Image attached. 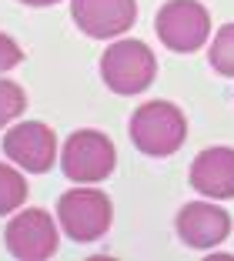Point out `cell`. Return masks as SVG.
Segmentation results:
<instances>
[{"instance_id":"6da1fadb","label":"cell","mask_w":234,"mask_h":261,"mask_svg":"<svg viewBox=\"0 0 234 261\" xmlns=\"http://www.w3.org/2000/svg\"><path fill=\"white\" fill-rule=\"evenodd\" d=\"M131 141L147 158H167L188 141V117L171 100H147L131 114Z\"/></svg>"},{"instance_id":"7a4b0ae2","label":"cell","mask_w":234,"mask_h":261,"mask_svg":"<svg viewBox=\"0 0 234 261\" xmlns=\"http://www.w3.org/2000/svg\"><path fill=\"white\" fill-rule=\"evenodd\" d=\"M100 77L114 94H141L158 77V57L144 40H114L100 54Z\"/></svg>"},{"instance_id":"3957f363","label":"cell","mask_w":234,"mask_h":261,"mask_svg":"<svg viewBox=\"0 0 234 261\" xmlns=\"http://www.w3.org/2000/svg\"><path fill=\"white\" fill-rule=\"evenodd\" d=\"M57 221H61L64 234L81 245H91V241H100L111 231L114 221V207L111 198L97 188H70V191L61 194L57 201Z\"/></svg>"},{"instance_id":"277c9868","label":"cell","mask_w":234,"mask_h":261,"mask_svg":"<svg viewBox=\"0 0 234 261\" xmlns=\"http://www.w3.org/2000/svg\"><path fill=\"white\" fill-rule=\"evenodd\" d=\"M161 44L174 54H194L211 37V14L201 0H167L154 17Z\"/></svg>"},{"instance_id":"5b68a950","label":"cell","mask_w":234,"mask_h":261,"mask_svg":"<svg viewBox=\"0 0 234 261\" xmlns=\"http://www.w3.org/2000/svg\"><path fill=\"white\" fill-rule=\"evenodd\" d=\"M114 164H117V151H114L111 138L100 130H74L64 141L61 151V171L74 181V185H97L104 177H111Z\"/></svg>"},{"instance_id":"8992f818","label":"cell","mask_w":234,"mask_h":261,"mask_svg":"<svg viewBox=\"0 0 234 261\" xmlns=\"http://www.w3.org/2000/svg\"><path fill=\"white\" fill-rule=\"evenodd\" d=\"M7 251L20 261H44L57 254V221L47 215L44 207H27L14 215L4 231Z\"/></svg>"},{"instance_id":"52a82bcc","label":"cell","mask_w":234,"mask_h":261,"mask_svg":"<svg viewBox=\"0 0 234 261\" xmlns=\"http://www.w3.org/2000/svg\"><path fill=\"white\" fill-rule=\"evenodd\" d=\"M4 154L17 168L31 171V174H44L57 161V138L40 121H20L4 134Z\"/></svg>"},{"instance_id":"ba28073f","label":"cell","mask_w":234,"mask_h":261,"mask_svg":"<svg viewBox=\"0 0 234 261\" xmlns=\"http://www.w3.org/2000/svg\"><path fill=\"white\" fill-rule=\"evenodd\" d=\"M70 17L87 37H121L137 20V0H70Z\"/></svg>"},{"instance_id":"9c48e42d","label":"cell","mask_w":234,"mask_h":261,"mask_svg":"<svg viewBox=\"0 0 234 261\" xmlns=\"http://www.w3.org/2000/svg\"><path fill=\"white\" fill-rule=\"evenodd\" d=\"M177 234L188 248H218L231 234V215L218 207L211 198L191 201L177 215Z\"/></svg>"},{"instance_id":"30bf717a","label":"cell","mask_w":234,"mask_h":261,"mask_svg":"<svg viewBox=\"0 0 234 261\" xmlns=\"http://www.w3.org/2000/svg\"><path fill=\"white\" fill-rule=\"evenodd\" d=\"M191 188L211 201L234 198V147H207L191 161Z\"/></svg>"},{"instance_id":"8fae6325","label":"cell","mask_w":234,"mask_h":261,"mask_svg":"<svg viewBox=\"0 0 234 261\" xmlns=\"http://www.w3.org/2000/svg\"><path fill=\"white\" fill-rule=\"evenodd\" d=\"M27 201V181H23L20 171L0 164V218L17 211V207Z\"/></svg>"},{"instance_id":"7c38bea8","label":"cell","mask_w":234,"mask_h":261,"mask_svg":"<svg viewBox=\"0 0 234 261\" xmlns=\"http://www.w3.org/2000/svg\"><path fill=\"white\" fill-rule=\"evenodd\" d=\"M207 61L221 77H234V23H224L211 40Z\"/></svg>"},{"instance_id":"4fadbf2b","label":"cell","mask_w":234,"mask_h":261,"mask_svg":"<svg viewBox=\"0 0 234 261\" xmlns=\"http://www.w3.org/2000/svg\"><path fill=\"white\" fill-rule=\"evenodd\" d=\"M23 111H27V94H23V87L0 77V130L7 127V124H14Z\"/></svg>"},{"instance_id":"5bb4252c","label":"cell","mask_w":234,"mask_h":261,"mask_svg":"<svg viewBox=\"0 0 234 261\" xmlns=\"http://www.w3.org/2000/svg\"><path fill=\"white\" fill-rule=\"evenodd\" d=\"M23 61V50L20 44H17L14 37H7V34H0V74L10 67H17V64Z\"/></svg>"},{"instance_id":"9a60e30c","label":"cell","mask_w":234,"mask_h":261,"mask_svg":"<svg viewBox=\"0 0 234 261\" xmlns=\"http://www.w3.org/2000/svg\"><path fill=\"white\" fill-rule=\"evenodd\" d=\"M20 4H27V7H50L57 0H20Z\"/></svg>"}]
</instances>
